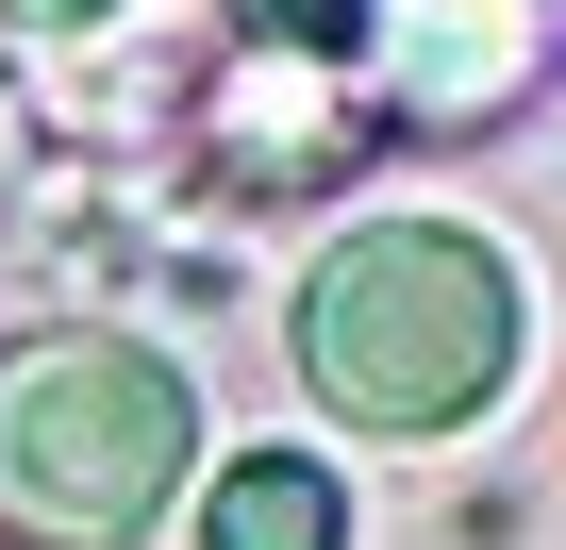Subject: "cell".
I'll list each match as a JSON object with an SVG mask.
<instances>
[{"mask_svg":"<svg viewBox=\"0 0 566 550\" xmlns=\"http://www.w3.org/2000/svg\"><path fill=\"white\" fill-rule=\"evenodd\" d=\"M367 84L400 101V117H500V101H533V68H549V34H533V0H367Z\"/></svg>","mask_w":566,"mask_h":550,"instance_id":"cell-3","label":"cell"},{"mask_svg":"<svg viewBox=\"0 0 566 550\" xmlns=\"http://www.w3.org/2000/svg\"><path fill=\"white\" fill-rule=\"evenodd\" d=\"M283 351H301V401L334 434H400L417 450V434H467V417L516 401L533 284L467 217H350L301 267V301H283Z\"/></svg>","mask_w":566,"mask_h":550,"instance_id":"cell-1","label":"cell"},{"mask_svg":"<svg viewBox=\"0 0 566 550\" xmlns=\"http://www.w3.org/2000/svg\"><path fill=\"white\" fill-rule=\"evenodd\" d=\"M200 550H350V484L317 450H233L200 484Z\"/></svg>","mask_w":566,"mask_h":550,"instance_id":"cell-4","label":"cell"},{"mask_svg":"<svg viewBox=\"0 0 566 550\" xmlns=\"http://www.w3.org/2000/svg\"><path fill=\"white\" fill-rule=\"evenodd\" d=\"M200 484V384L150 334H0V550H134Z\"/></svg>","mask_w":566,"mask_h":550,"instance_id":"cell-2","label":"cell"},{"mask_svg":"<svg viewBox=\"0 0 566 550\" xmlns=\"http://www.w3.org/2000/svg\"><path fill=\"white\" fill-rule=\"evenodd\" d=\"M18 34H84V18H117V0H0Z\"/></svg>","mask_w":566,"mask_h":550,"instance_id":"cell-5","label":"cell"}]
</instances>
